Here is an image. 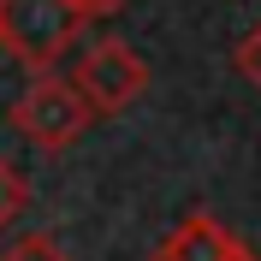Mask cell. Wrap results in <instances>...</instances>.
<instances>
[{
  "mask_svg": "<svg viewBox=\"0 0 261 261\" xmlns=\"http://www.w3.org/2000/svg\"><path fill=\"white\" fill-rule=\"evenodd\" d=\"M83 6H89V12L101 18V12H113V6H125V0H83Z\"/></svg>",
  "mask_w": 261,
  "mask_h": 261,
  "instance_id": "cell-8",
  "label": "cell"
},
{
  "mask_svg": "<svg viewBox=\"0 0 261 261\" xmlns=\"http://www.w3.org/2000/svg\"><path fill=\"white\" fill-rule=\"evenodd\" d=\"M238 255H244V244H238L214 214H184L178 226L154 244L148 261H238Z\"/></svg>",
  "mask_w": 261,
  "mask_h": 261,
  "instance_id": "cell-4",
  "label": "cell"
},
{
  "mask_svg": "<svg viewBox=\"0 0 261 261\" xmlns=\"http://www.w3.org/2000/svg\"><path fill=\"white\" fill-rule=\"evenodd\" d=\"M89 119H95V113H89V101L77 95V83L60 77L54 65L36 71L30 89L12 101V125L24 130L36 148H71L83 130H89Z\"/></svg>",
  "mask_w": 261,
  "mask_h": 261,
  "instance_id": "cell-2",
  "label": "cell"
},
{
  "mask_svg": "<svg viewBox=\"0 0 261 261\" xmlns=\"http://www.w3.org/2000/svg\"><path fill=\"white\" fill-rule=\"evenodd\" d=\"M238 261H255V255H249V249H244V255H238Z\"/></svg>",
  "mask_w": 261,
  "mask_h": 261,
  "instance_id": "cell-9",
  "label": "cell"
},
{
  "mask_svg": "<svg viewBox=\"0 0 261 261\" xmlns=\"http://www.w3.org/2000/svg\"><path fill=\"white\" fill-rule=\"evenodd\" d=\"M0 261H71V255L54 244L48 231H24V238H12V244H0Z\"/></svg>",
  "mask_w": 261,
  "mask_h": 261,
  "instance_id": "cell-6",
  "label": "cell"
},
{
  "mask_svg": "<svg viewBox=\"0 0 261 261\" xmlns=\"http://www.w3.org/2000/svg\"><path fill=\"white\" fill-rule=\"evenodd\" d=\"M231 60H238V77H244L249 89L261 95V24L244 36V42H238V54H231Z\"/></svg>",
  "mask_w": 261,
  "mask_h": 261,
  "instance_id": "cell-7",
  "label": "cell"
},
{
  "mask_svg": "<svg viewBox=\"0 0 261 261\" xmlns=\"http://www.w3.org/2000/svg\"><path fill=\"white\" fill-rule=\"evenodd\" d=\"M95 12L83 0H0V48L30 71H48L83 42Z\"/></svg>",
  "mask_w": 261,
  "mask_h": 261,
  "instance_id": "cell-1",
  "label": "cell"
},
{
  "mask_svg": "<svg viewBox=\"0 0 261 261\" xmlns=\"http://www.w3.org/2000/svg\"><path fill=\"white\" fill-rule=\"evenodd\" d=\"M71 83H77V95L89 101V113L107 119V113H125L130 101L148 89V65H143V54L130 48V42L107 36V42H89V48L77 54Z\"/></svg>",
  "mask_w": 261,
  "mask_h": 261,
  "instance_id": "cell-3",
  "label": "cell"
},
{
  "mask_svg": "<svg viewBox=\"0 0 261 261\" xmlns=\"http://www.w3.org/2000/svg\"><path fill=\"white\" fill-rule=\"evenodd\" d=\"M24 208H30V184H24V172H18L6 154H0V231L12 226Z\"/></svg>",
  "mask_w": 261,
  "mask_h": 261,
  "instance_id": "cell-5",
  "label": "cell"
}]
</instances>
